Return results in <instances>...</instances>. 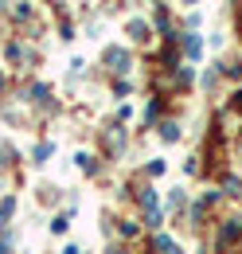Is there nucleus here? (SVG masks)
<instances>
[{
	"label": "nucleus",
	"instance_id": "1",
	"mask_svg": "<svg viewBox=\"0 0 242 254\" xmlns=\"http://www.w3.org/2000/svg\"><path fill=\"white\" fill-rule=\"evenodd\" d=\"M12 207H16L12 199H4V203H0V223H4V219H8V215H12Z\"/></svg>",
	"mask_w": 242,
	"mask_h": 254
},
{
	"label": "nucleus",
	"instance_id": "2",
	"mask_svg": "<svg viewBox=\"0 0 242 254\" xmlns=\"http://www.w3.org/2000/svg\"><path fill=\"white\" fill-rule=\"evenodd\" d=\"M0 254H8V243H0Z\"/></svg>",
	"mask_w": 242,
	"mask_h": 254
}]
</instances>
